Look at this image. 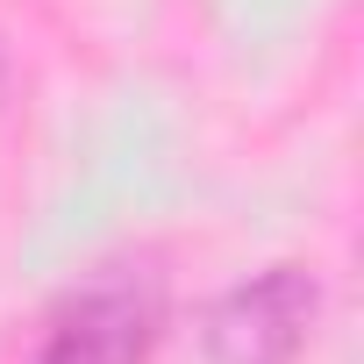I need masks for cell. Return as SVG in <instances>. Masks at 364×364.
Returning <instances> with one entry per match:
<instances>
[{
	"label": "cell",
	"instance_id": "obj_1",
	"mask_svg": "<svg viewBox=\"0 0 364 364\" xmlns=\"http://www.w3.org/2000/svg\"><path fill=\"white\" fill-rule=\"evenodd\" d=\"M164 328V293L143 272H107L58 300L36 364H143Z\"/></svg>",
	"mask_w": 364,
	"mask_h": 364
},
{
	"label": "cell",
	"instance_id": "obj_2",
	"mask_svg": "<svg viewBox=\"0 0 364 364\" xmlns=\"http://www.w3.org/2000/svg\"><path fill=\"white\" fill-rule=\"evenodd\" d=\"M314 307H321V286L300 264H272L208 307V328H200L208 357L215 364H293L314 328Z\"/></svg>",
	"mask_w": 364,
	"mask_h": 364
}]
</instances>
